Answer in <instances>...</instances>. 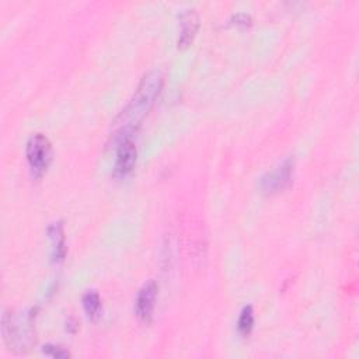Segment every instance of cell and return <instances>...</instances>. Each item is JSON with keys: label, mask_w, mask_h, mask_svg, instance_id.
<instances>
[{"label": "cell", "mask_w": 359, "mask_h": 359, "mask_svg": "<svg viewBox=\"0 0 359 359\" xmlns=\"http://www.w3.org/2000/svg\"><path fill=\"white\" fill-rule=\"evenodd\" d=\"M163 87V76L158 70L147 72L140 80L132 100L121 115V132H130L156 102Z\"/></svg>", "instance_id": "obj_1"}, {"label": "cell", "mask_w": 359, "mask_h": 359, "mask_svg": "<svg viewBox=\"0 0 359 359\" xmlns=\"http://www.w3.org/2000/svg\"><path fill=\"white\" fill-rule=\"evenodd\" d=\"M52 143L45 135L35 133L28 139L25 146V156L35 177H41L48 170L52 161Z\"/></svg>", "instance_id": "obj_2"}, {"label": "cell", "mask_w": 359, "mask_h": 359, "mask_svg": "<svg viewBox=\"0 0 359 359\" xmlns=\"http://www.w3.org/2000/svg\"><path fill=\"white\" fill-rule=\"evenodd\" d=\"M293 174V160L286 158L275 170L266 172L261 180V188L265 194H278L285 189Z\"/></svg>", "instance_id": "obj_3"}, {"label": "cell", "mask_w": 359, "mask_h": 359, "mask_svg": "<svg viewBox=\"0 0 359 359\" xmlns=\"http://www.w3.org/2000/svg\"><path fill=\"white\" fill-rule=\"evenodd\" d=\"M157 283L150 279L147 280L139 290L137 297H136V314L137 317L144 321L149 323L153 317V311H154V306H156V297H157Z\"/></svg>", "instance_id": "obj_4"}, {"label": "cell", "mask_w": 359, "mask_h": 359, "mask_svg": "<svg viewBox=\"0 0 359 359\" xmlns=\"http://www.w3.org/2000/svg\"><path fill=\"white\" fill-rule=\"evenodd\" d=\"M136 146L133 144L132 140L125 139L119 142L118 150H116V158H115V165H114V175L115 177H126L129 175L136 164Z\"/></svg>", "instance_id": "obj_5"}, {"label": "cell", "mask_w": 359, "mask_h": 359, "mask_svg": "<svg viewBox=\"0 0 359 359\" xmlns=\"http://www.w3.org/2000/svg\"><path fill=\"white\" fill-rule=\"evenodd\" d=\"M199 28V15L195 8H187L180 14V29L177 45L180 49L188 48Z\"/></svg>", "instance_id": "obj_6"}, {"label": "cell", "mask_w": 359, "mask_h": 359, "mask_svg": "<svg viewBox=\"0 0 359 359\" xmlns=\"http://www.w3.org/2000/svg\"><path fill=\"white\" fill-rule=\"evenodd\" d=\"M48 236L52 241V258L53 261H62L66 254L65 231L60 222H55L48 227Z\"/></svg>", "instance_id": "obj_7"}, {"label": "cell", "mask_w": 359, "mask_h": 359, "mask_svg": "<svg viewBox=\"0 0 359 359\" xmlns=\"http://www.w3.org/2000/svg\"><path fill=\"white\" fill-rule=\"evenodd\" d=\"M83 309L88 318L95 320L101 313V299L100 294L94 290H88L83 294Z\"/></svg>", "instance_id": "obj_8"}, {"label": "cell", "mask_w": 359, "mask_h": 359, "mask_svg": "<svg viewBox=\"0 0 359 359\" xmlns=\"http://www.w3.org/2000/svg\"><path fill=\"white\" fill-rule=\"evenodd\" d=\"M252 325H254V311H252V307L251 306H245L241 310L238 321H237L238 332L245 337V335H248L251 332Z\"/></svg>", "instance_id": "obj_9"}, {"label": "cell", "mask_w": 359, "mask_h": 359, "mask_svg": "<svg viewBox=\"0 0 359 359\" xmlns=\"http://www.w3.org/2000/svg\"><path fill=\"white\" fill-rule=\"evenodd\" d=\"M42 352L50 358H56V359H66L70 356V353L62 348V346H57V345H52V344H48V345H43L42 346Z\"/></svg>", "instance_id": "obj_10"}]
</instances>
